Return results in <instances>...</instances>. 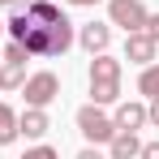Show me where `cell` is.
I'll return each mask as SVG.
<instances>
[{
    "instance_id": "603a6c76",
    "label": "cell",
    "mask_w": 159,
    "mask_h": 159,
    "mask_svg": "<svg viewBox=\"0 0 159 159\" xmlns=\"http://www.w3.org/2000/svg\"><path fill=\"white\" fill-rule=\"evenodd\" d=\"M0 30H4V22H0Z\"/></svg>"
},
{
    "instance_id": "8fae6325",
    "label": "cell",
    "mask_w": 159,
    "mask_h": 159,
    "mask_svg": "<svg viewBox=\"0 0 159 159\" xmlns=\"http://www.w3.org/2000/svg\"><path fill=\"white\" fill-rule=\"evenodd\" d=\"M22 82H26V65L0 60V90H22Z\"/></svg>"
},
{
    "instance_id": "3957f363",
    "label": "cell",
    "mask_w": 159,
    "mask_h": 159,
    "mask_svg": "<svg viewBox=\"0 0 159 159\" xmlns=\"http://www.w3.org/2000/svg\"><path fill=\"white\" fill-rule=\"evenodd\" d=\"M78 129H82V138H86V142H112L116 120H112L99 103H86V107H78Z\"/></svg>"
},
{
    "instance_id": "5bb4252c",
    "label": "cell",
    "mask_w": 159,
    "mask_h": 159,
    "mask_svg": "<svg viewBox=\"0 0 159 159\" xmlns=\"http://www.w3.org/2000/svg\"><path fill=\"white\" fill-rule=\"evenodd\" d=\"M138 90H142L146 99H155V95H159V65H146V69H142V78H138Z\"/></svg>"
},
{
    "instance_id": "44dd1931",
    "label": "cell",
    "mask_w": 159,
    "mask_h": 159,
    "mask_svg": "<svg viewBox=\"0 0 159 159\" xmlns=\"http://www.w3.org/2000/svg\"><path fill=\"white\" fill-rule=\"evenodd\" d=\"M69 4H78V9H90V4H99V0H69Z\"/></svg>"
},
{
    "instance_id": "8992f818",
    "label": "cell",
    "mask_w": 159,
    "mask_h": 159,
    "mask_svg": "<svg viewBox=\"0 0 159 159\" xmlns=\"http://www.w3.org/2000/svg\"><path fill=\"white\" fill-rule=\"evenodd\" d=\"M155 52H159V43L146 34V30H133L129 39H125V60H133V65H155Z\"/></svg>"
},
{
    "instance_id": "2e32d148",
    "label": "cell",
    "mask_w": 159,
    "mask_h": 159,
    "mask_svg": "<svg viewBox=\"0 0 159 159\" xmlns=\"http://www.w3.org/2000/svg\"><path fill=\"white\" fill-rule=\"evenodd\" d=\"M22 159H60V155H56V146H30Z\"/></svg>"
},
{
    "instance_id": "7402d4cb",
    "label": "cell",
    "mask_w": 159,
    "mask_h": 159,
    "mask_svg": "<svg viewBox=\"0 0 159 159\" xmlns=\"http://www.w3.org/2000/svg\"><path fill=\"white\" fill-rule=\"evenodd\" d=\"M13 4H17V0H0V9H13Z\"/></svg>"
},
{
    "instance_id": "6da1fadb",
    "label": "cell",
    "mask_w": 159,
    "mask_h": 159,
    "mask_svg": "<svg viewBox=\"0 0 159 159\" xmlns=\"http://www.w3.org/2000/svg\"><path fill=\"white\" fill-rule=\"evenodd\" d=\"M4 30H9V39H17V43H22L30 56H39V60L65 56L69 48H73V39H78L69 17H60V22H34L26 9H17V13L4 22Z\"/></svg>"
},
{
    "instance_id": "d6986e66",
    "label": "cell",
    "mask_w": 159,
    "mask_h": 159,
    "mask_svg": "<svg viewBox=\"0 0 159 159\" xmlns=\"http://www.w3.org/2000/svg\"><path fill=\"white\" fill-rule=\"evenodd\" d=\"M146 120H151V125H159V95L151 99V107H146Z\"/></svg>"
},
{
    "instance_id": "5b68a950",
    "label": "cell",
    "mask_w": 159,
    "mask_h": 159,
    "mask_svg": "<svg viewBox=\"0 0 159 159\" xmlns=\"http://www.w3.org/2000/svg\"><path fill=\"white\" fill-rule=\"evenodd\" d=\"M107 26H125V34L146 26V4L142 0H107Z\"/></svg>"
},
{
    "instance_id": "ba28073f",
    "label": "cell",
    "mask_w": 159,
    "mask_h": 159,
    "mask_svg": "<svg viewBox=\"0 0 159 159\" xmlns=\"http://www.w3.org/2000/svg\"><path fill=\"white\" fill-rule=\"evenodd\" d=\"M48 129H52V120H48L43 107H26V112L17 116V133H26V138H43Z\"/></svg>"
},
{
    "instance_id": "52a82bcc",
    "label": "cell",
    "mask_w": 159,
    "mask_h": 159,
    "mask_svg": "<svg viewBox=\"0 0 159 159\" xmlns=\"http://www.w3.org/2000/svg\"><path fill=\"white\" fill-rule=\"evenodd\" d=\"M78 43H82L90 56L107 52V43H112V26H103V22H90V26H82V30H78Z\"/></svg>"
},
{
    "instance_id": "30bf717a",
    "label": "cell",
    "mask_w": 159,
    "mask_h": 159,
    "mask_svg": "<svg viewBox=\"0 0 159 159\" xmlns=\"http://www.w3.org/2000/svg\"><path fill=\"white\" fill-rule=\"evenodd\" d=\"M116 129H129V133H138L142 125H146V107L142 103H116Z\"/></svg>"
},
{
    "instance_id": "cb8c5ba5",
    "label": "cell",
    "mask_w": 159,
    "mask_h": 159,
    "mask_svg": "<svg viewBox=\"0 0 159 159\" xmlns=\"http://www.w3.org/2000/svg\"><path fill=\"white\" fill-rule=\"evenodd\" d=\"M0 60H4V56H0Z\"/></svg>"
},
{
    "instance_id": "7a4b0ae2",
    "label": "cell",
    "mask_w": 159,
    "mask_h": 159,
    "mask_svg": "<svg viewBox=\"0 0 159 159\" xmlns=\"http://www.w3.org/2000/svg\"><path fill=\"white\" fill-rule=\"evenodd\" d=\"M120 99V60L99 52L90 60V103H116Z\"/></svg>"
},
{
    "instance_id": "277c9868",
    "label": "cell",
    "mask_w": 159,
    "mask_h": 159,
    "mask_svg": "<svg viewBox=\"0 0 159 159\" xmlns=\"http://www.w3.org/2000/svg\"><path fill=\"white\" fill-rule=\"evenodd\" d=\"M22 95H26V107H48L60 95V78H56L52 69H39V73H30L22 82Z\"/></svg>"
},
{
    "instance_id": "9a60e30c",
    "label": "cell",
    "mask_w": 159,
    "mask_h": 159,
    "mask_svg": "<svg viewBox=\"0 0 159 159\" xmlns=\"http://www.w3.org/2000/svg\"><path fill=\"white\" fill-rule=\"evenodd\" d=\"M0 56H4L9 65H26V60H30V52H26V48H22V43H17V39H13L9 48H0Z\"/></svg>"
},
{
    "instance_id": "ffe728a7",
    "label": "cell",
    "mask_w": 159,
    "mask_h": 159,
    "mask_svg": "<svg viewBox=\"0 0 159 159\" xmlns=\"http://www.w3.org/2000/svg\"><path fill=\"white\" fill-rule=\"evenodd\" d=\"M78 159H103V155H99L95 146H86V151H78Z\"/></svg>"
},
{
    "instance_id": "4fadbf2b",
    "label": "cell",
    "mask_w": 159,
    "mask_h": 159,
    "mask_svg": "<svg viewBox=\"0 0 159 159\" xmlns=\"http://www.w3.org/2000/svg\"><path fill=\"white\" fill-rule=\"evenodd\" d=\"M13 138H17V112L9 103H0V146H9Z\"/></svg>"
},
{
    "instance_id": "9c48e42d",
    "label": "cell",
    "mask_w": 159,
    "mask_h": 159,
    "mask_svg": "<svg viewBox=\"0 0 159 159\" xmlns=\"http://www.w3.org/2000/svg\"><path fill=\"white\" fill-rule=\"evenodd\" d=\"M138 151H142V142H138V133H129V129H116L112 142H107V155L112 159H138Z\"/></svg>"
},
{
    "instance_id": "7c38bea8",
    "label": "cell",
    "mask_w": 159,
    "mask_h": 159,
    "mask_svg": "<svg viewBox=\"0 0 159 159\" xmlns=\"http://www.w3.org/2000/svg\"><path fill=\"white\" fill-rule=\"evenodd\" d=\"M26 13L34 17V22H60V17H65V13L56 9L52 0H30V4H26Z\"/></svg>"
},
{
    "instance_id": "e0dca14e",
    "label": "cell",
    "mask_w": 159,
    "mask_h": 159,
    "mask_svg": "<svg viewBox=\"0 0 159 159\" xmlns=\"http://www.w3.org/2000/svg\"><path fill=\"white\" fill-rule=\"evenodd\" d=\"M142 30H146V34L159 43V13H146V26H142Z\"/></svg>"
},
{
    "instance_id": "ac0fdd59",
    "label": "cell",
    "mask_w": 159,
    "mask_h": 159,
    "mask_svg": "<svg viewBox=\"0 0 159 159\" xmlns=\"http://www.w3.org/2000/svg\"><path fill=\"white\" fill-rule=\"evenodd\" d=\"M138 159H159V142H142V151H138Z\"/></svg>"
}]
</instances>
